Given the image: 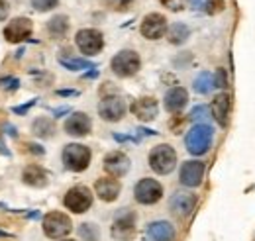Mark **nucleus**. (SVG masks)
<instances>
[{"label":"nucleus","instance_id":"nucleus-1","mask_svg":"<svg viewBox=\"0 0 255 241\" xmlns=\"http://www.w3.org/2000/svg\"><path fill=\"white\" fill-rule=\"evenodd\" d=\"M212 139H214V129L208 123H194L185 137V145L191 155L200 157L212 147Z\"/></svg>","mask_w":255,"mask_h":241},{"label":"nucleus","instance_id":"nucleus-2","mask_svg":"<svg viewBox=\"0 0 255 241\" xmlns=\"http://www.w3.org/2000/svg\"><path fill=\"white\" fill-rule=\"evenodd\" d=\"M149 167L157 175H169L177 167V153L171 145L161 143L149 151Z\"/></svg>","mask_w":255,"mask_h":241},{"label":"nucleus","instance_id":"nucleus-3","mask_svg":"<svg viewBox=\"0 0 255 241\" xmlns=\"http://www.w3.org/2000/svg\"><path fill=\"white\" fill-rule=\"evenodd\" d=\"M63 163L65 167L73 173H83L91 165V149L81 143H69L63 149Z\"/></svg>","mask_w":255,"mask_h":241},{"label":"nucleus","instance_id":"nucleus-4","mask_svg":"<svg viewBox=\"0 0 255 241\" xmlns=\"http://www.w3.org/2000/svg\"><path fill=\"white\" fill-rule=\"evenodd\" d=\"M141 67V59L135 51L131 49H124L120 53H116L112 61H110V69L116 77L120 79H128V77H133Z\"/></svg>","mask_w":255,"mask_h":241},{"label":"nucleus","instance_id":"nucleus-5","mask_svg":"<svg viewBox=\"0 0 255 241\" xmlns=\"http://www.w3.org/2000/svg\"><path fill=\"white\" fill-rule=\"evenodd\" d=\"M73 230L71 218L63 212H49L43 218V234L49 240H63Z\"/></svg>","mask_w":255,"mask_h":241},{"label":"nucleus","instance_id":"nucleus-6","mask_svg":"<svg viewBox=\"0 0 255 241\" xmlns=\"http://www.w3.org/2000/svg\"><path fill=\"white\" fill-rule=\"evenodd\" d=\"M63 204L67 210L75 212V214H85L93 206V192H91V188H87L83 184H77V186L67 190Z\"/></svg>","mask_w":255,"mask_h":241},{"label":"nucleus","instance_id":"nucleus-7","mask_svg":"<svg viewBox=\"0 0 255 241\" xmlns=\"http://www.w3.org/2000/svg\"><path fill=\"white\" fill-rule=\"evenodd\" d=\"M135 236V214L129 208L116 212L112 224V238L118 241H129Z\"/></svg>","mask_w":255,"mask_h":241},{"label":"nucleus","instance_id":"nucleus-8","mask_svg":"<svg viewBox=\"0 0 255 241\" xmlns=\"http://www.w3.org/2000/svg\"><path fill=\"white\" fill-rule=\"evenodd\" d=\"M75 43L77 47L81 49V53L93 57V55H98L104 47V37L98 30H93V28H85V30H79L77 35H75Z\"/></svg>","mask_w":255,"mask_h":241},{"label":"nucleus","instance_id":"nucleus-9","mask_svg":"<svg viewBox=\"0 0 255 241\" xmlns=\"http://www.w3.org/2000/svg\"><path fill=\"white\" fill-rule=\"evenodd\" d=\"M133 196L139 204L151 206L155 202H159L163 196V186L155 179H141L133 188Z\"/></svg>","mask_w":255,"mask_h":241},{"label":"nucleus","instance_id":"nucleus-10","mask_svg":"<svg viewBox=\"0 0 255 241\" xmlns=\"http://www.w3.org/2000/svg\"><path fill=\"white\" fill-rule=\"evenodd\" d=\"M126 102L120 96H104L98 102V114L106 121H120L126 114Z\"/></svg>","mask_w":255,"mask_h":241},{"label":"nucleus","instance_id":"nucleus-11","mask_svg":"<svg viewBox=\"0 0 255 241\" xmlns=\"http://www.w3.org/2000/svg\"><path fill=\"white\" fill-rule=\"evenodd\" d=\"M204 163L202 161H187L181 165V171H179V181L183 186L187 188H196L202 184V179H204Z\"/></svg>","mask_w":255,"mask_h":241},{"label":"nucleus","instance_id":"nucleus-12","mask_svg":"<svg viewBox=\"0 0 255 241\" xmlns=\"http://www.w3.org/2000/svg\"><path fill=\"white\" fill-rule=\"evenodd\" d=\"M32 31L33 26L30 18H14L4 28V37H6L8 43H22L32 35Z\"/></svg>","mask_w":255,"mask_h":241},{"label":"nucleus","instance_id":"nucleus-13","mask_svg":"<svg viewBox=\"0 0 255 241\" xmlns=\"http://www.w3.org/2000/svg\"><path fill=\"white\" fill-rule=\"evenodd\" d=\"M141 35L145 39H161L167 31V18L163 14H157V12H151L143 18L141 22Z\"/></svg>","mask_w":255,"mask_h":241},{"label":"nucleus","instance_id":"nucleus-14","mask_svg":"<svg viewBox=\"0 0 255 241\" xmlns=\"http://www.w3.org/2000/svg\"><path fill=\"white\" fill-rule=\"evenodd\" d=\"M129 159H128L126 153H122V151H112V153H108L106 157H104V171L110 175V177H114V179H120V177H124L128 171H129Z\"/></svg>","mask_w":255,"mask_h":241},{"label":"nucleus","instance_id":"nucleus-15","mask_svg":"<svg viewBox=\"0 0 255 241\" xmlns=\"http://www.w3.org/2000/svg\"><path fill=\"white\" fill-rule=\"evenodd\" d=\"M196 206V194L191 192H177L169 200V210L177 218H189Z\"/></svg>","mask_w":255,"mask_h":241},{"label":"nucleus","instance_id":"nucleus-16","mask_svg":"<svg viewBox=\"0 0 255 241\" xmlns=\"http://www.w3.org/2000/svg\"><path fill=\"white\" fill-rule=\"evenodd\" d=\"M131 114L141 121H151L157 118L159 114V104L155 98L151 96H143V98H137L133 104H131Z\"/></svg>","mask_w":255,"mask_h":241},{"label":"nucleus","instance_id":"nucleus-17","mask_svg":"<svg viewBox=\"0 0 255 241\" xmlns=\"http://www.w3.org/2000/svg\"><path fill=\"white\" fill-rule=\"evenodd\" d=\"M91 127H93V121L91 118L85 114V112H75L71 114L67 121H65V133L73 135V137H85L91 133Z\"/></svg>","mask_w":255,"mask_h":241},{"label":"nucleus","instance_id":"nucleus-18","mask_svg":"<svg viewBox=\"0 0 255 241\" xmlns=\"http://www.w3.org/2000/svg\"><path fill=\"white\" fill-rule=\"evenodd\" d=\"M230 110H232V98L228 92H220L214 100H212V118L218 121L222 127L228 125L230 121Z\"/></svg>","mask_w":255,"mask_h":241},{"label":"nucleus","instance_id":"nucleus-19","mask_svg":"<svg viewBox=\"0 0 255 241\" xmlns=\"http://www.w3.org/2000/svg\"><path fill=\"white\" fill-rule=\"evenodd\" d=\"M163 102H165V110H167V112L177 114V112H181V110L187 106V102H189V92H187V89H183V87H173L171 91H167Z\"/></svg>","mask_w":255,"mask_h":241},{"label":"nucleus","instance_id":"nucleus-20","mask_svg":"<svg viewBox=\"0 0 255 241\" xmlns=\"http://www.w3.org/2000/svg\"><path fill=\"white\" fill-rule=\"evenodd\" d=\"M95 190L100 200H104V202H114V200L120 196V182L116 181L114 177H104V179H98V181H96Z\"/></svg>","mask_w":255,"mask_h":241},{"label":"nucleus","instance_id":"nucleus-21","mask_svg":"<svg viewBox=\"0 0 255 241\" xmlns=\"http://www.w3.org/2000/svg\"><path fill=\"white\" fill-rule=\"evenodd\" d=\"M147 238L151 241H173L175 240V228L165 220L151 222L147 226Z\"/></svg>","mask_w":255,"mask_h":241},{"label":"nucleus","instance_id":"nucleus-22","mask_svg":"<svg viewBox=\"0 0 255 241\" xmlns=\"http://www.w3.org/2000/svg\"><path fill=\"white\" fill-rule=\"evenodd\" d=\"M22 181L26 182L28 186H35V188H41L47 184V173L39 167V165H30L24 169L22 173Z\"/></svg>","mask_w":255,"mask_h":241},{"label":"nucleus","instance_id":"nucleus-23","mask_svg":"<svg viewBox=\"0 0 255 241\" xmlns=\"http://www.w3.org/2000/svg\"><path fill=\"white\" fill-rule=\"evenodd\" d=\"M67 30H69V18L63 16V14L53 16V18L47 22V31H49V35H51V37H55V39L65 37Z\"/></svg>","mask_w":255,"mask_h":241},{"label":"nucleus","instance_id":"nucleus-24","mask_svg":"<svg viewBox=\"0 0 255 241\" xmlns=\"http://www.w3.org/2000/svg\"><path fill=\"white\" fill-rule=\"evenodd\" d=\"M189 35H191L189 26H187V24H181V22L173 24V26L167 30V37H169V41H171L173 45H181V43H185V41L189 39Z\"/></svg>","mask_w":255,"mask_h":241},{"label":"nucleus","instance_id":"nucleus-25","mask_svg":"<svg viewBox=\"0 0 255 241\" xmlns=\"http://www.w3.org/2000/svg\"><path fill=\"white\" fill-rule=\"evenodd\" d=\"M32 131H33V135H37V137H41V139H47V137L53 135L55 123H53V120H49V118H37V120L32 123Z\"/></svg>","mask_w":255,"mask_h":241},{"label":"nucleus","instance_id":"nucleus-26","mask_svg":"<svg viewBox=\"0 0 255 241\" xmlns=\"http://www.w3.org/2000/svg\"><path fill=\"white\" fill-rule=\"evenodd\" d=\"M214 87V77L208 73V71H202L198 73V77L194 79V91L198 94H208Z\"/></svg>","mask_w":255,"mask_h":241},{"label":"nucleus","instance_id":"nucleus-27","mask_svg":"<svg viewBox=\"0 0 255 241\" xmlns=\"http://www.w3.org/2000/svg\"><path fill=\"white\" fill-rule=\"evenodd\" d=\"M59 63L69 71H83V69H95L96 65L89 59H77V57H59Z\"/></svg>","mask_w":255,"mask_h":241},{"label":"nucleus","instance_id":"nucleus-28","mask_svg":"<svg viewBox=\"0 0 255 241\" xmlns=\"http://www.w3.org/2000/svg\"><path fill=\"white\" fill-rule=\"evenodd\" d=\"M79 236H81V240H85V241H98L100 230H98L96 224H81Z\"/></svg>","mask_w":255,"mask_h":241},{"label":"nucleus","instance_id":"nucleus-29","mask_svg":"<svg viewBox=\"0 0 255 241\" xmlns=\"http://www.w3.org/2000/svg\"><path fill=\"white\" fill-rule=\"evenodd\" d=\"M189 118H191L194 123H206V120L212 118V114H210V108H208V106H196V108H192Z\"/></svg>","mask_w":255,"mask_h":241},{"label":"nucleus","instance_id":"nucleus-30","mask_svg":"<svg viewBox=\"0 0 255 241\" xmlns=\"http://www.w3.org/2000/svg\"><path fill=\"white\" fill-rule=\"evenodd\" d=\"M59 0H32V6L37 12H49L57 6Z\"/></svg>","mask_w":255,"mask_h":241},{"label":"nucleus","instance_id":"nucleus-31","mask_svg":"<svg viewBox=\"0 0 255 241\" xmlns=\"http://www.w3.org/2000/svg\"><path fill=\"white\" fill-rule=\"evenodd\" d=\"M18 87H20V81L16 79V77H4V79H0V89H4V91H18Z\"/></svg>","mask_w":255,"mask_h":241},{"label":"nucleus","instance_id":"nucleus-32","mask_svg":"<svg viewBox=\"0 0 255 241\" xmlns=\"http://www.w3.org/2000/svg\"><path fill=\"white\" fill-rule=\"evenodd\" d=\"M106 2V6L108 8H112V10H128L129 8V4L133 2V0H104Z\"/></svg>","mask_w":255,"mask_h":241},{"label":"nucleus","instance_id":"nucleus-33","mask_svg":"<svg viewBox=\"0 0 255 241\" xmlns=\"http://www.w3.org/2000/svg\"><path fill=\"white\" fill-rule=\"evenodd\" d=\"M214 87H218V89H226L228 87V77H226V71L224 69L216 71V75H214Z\"/></svg>","mask_w":255,"mask_h":241},{"label":"nucleus","instance_id":"nucleus-34","mask_svg":"<svg viewBox=\"0 0 255 241\" xmlns=\"http://www.w3.org/2000/svg\"><path fill=\"white\" fill-rule=\"evenodd\" d=\"M161 4L167 6V8L173 10V12H179V10L185 8V0H161Z\"/></svg>","mask_w":255,"mask_h":241},{"label":"nucleus","instance_id":"nucleus-35","mask_svg":"<svg viewBox=\"0 0 255 241\" xmlns=\"http://www.w3.org/2000/svg\"><path fill=\"white\" fill-rule=\"evenodd\" d=\"M224 8V2L222 0H210V4H208V14H216V12H220Z\"/></svg>","mask_w":255,"mask_h":241},{"label":"nucleus","instance_id":"nucleus-36","mask_svg":"<svg viewBox=\"0 0 255 241\" xmlns=\"http://www.w3.org/2000/svg\"><path fill=\"white\" fill-rule=\"evenodd\" d=\"M208 4H210V0H191V6L194 10H208Z\"/></svg>","mask_w":255,"mask_h":241},{"label":"nucleus","instance_id":"nucleus-37","mask_svg":"<svg viewBox=\"0 0 255 241\" xmlns=\"http://www.w3.org/2000/svg\"><path fill=\"white\" fill-rule=\"evenodd\" d=\"M33 104H35V100H30V102H28V104H24V106H14V108H12V112H16V114H26Z\"/></svg>","mask_w":255,"mask_h":241},{"label":"nucleus","instance_id":"nucleus-38","mask_svg":"<svg viewBox=\"0 0 255 241\" xmlns=\"http://www.w3.org/2000/svg\"><path fill=\"white\" fill-rule=\"evenodd\" d=\"M8 12H10V6H8V2L0 0V22H4V20L8 18Z\"/></svg>","mask_w":255,"mask_h":241},{"label":"nucleus","instance_id":"nucleus-39","mask_svg":"<svg viewBox=\"0 0 255 241\" xmlns=\"http://www.w3.org/2000/svg\"><path fill=\"white\" fill-rule=\"evenodd\" d=\"M28 147H30V151H32L33 155H43L45 153V149L41 145H35V143H28Z\"/></svg>","mask_w":255,"mask_h":241},{"label":"nucleus","instance_id":"nucleus-40","mask_svg":"<svg viewBox=\"0 0 255 241\" xmlns=\"http://www.w3.org/2000/svg\"><path fill=\"white\" fill-rule=\"evenodd\" d=\"M67 112H69V108H67V106H63V108H57L53 114H55V118H59L61 114H67Z\"/></svg>","mask_w":255,"mask_h":241},{"label":"nucleus","instance_id":"nucleus-41","mask_svg":"<svg viewBox=\"0 0 255 241\" xmlns=\"http://www.w3.org/2000/svg\"><path fill=\"white\" fill-rule=\"evenodd\" d=\"M59 96H75V94H79L77 91H59L57 92Z\"/></svg>","mask_w":255,"mask_h":241},{"label":"nucleus","instance_id":"nucleus-42","mask_svg":"<svg viewBox=\"0 0 255 241\" xmlns=\"http://www.w3.org/2000/svg\"><path fill=\"white\" fill-rule=\"evenodd\" d=\"M0 238H10V234H6V232H0Z\"/></svg>","mask_w":255,"mask_h":241},{"label":"nucleus","instance_id":"nucleus-43","mask_svg":"<svg viewBox=\"0 0 255 241\" xmlns=\"http://www.w3.org/2000/svg\"><path fill=\"white\" fill-rule=\"evenodd\" d=\"M63 241H73V240H63Z\"/></svg>","mask_w":255,"mask_h":241}]
</instances>
